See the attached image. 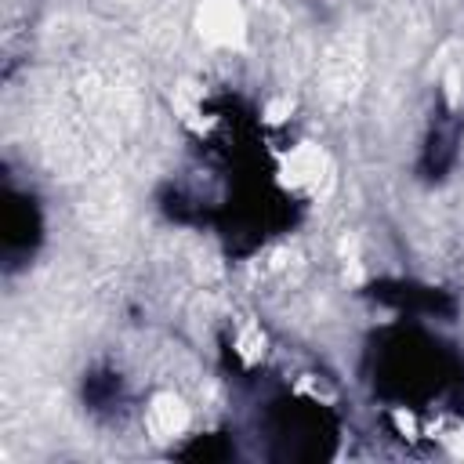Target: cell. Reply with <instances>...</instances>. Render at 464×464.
<instances>
[{"mask_svg":"<svg viewBox=\"0 0 464 464\" xmlns=\"http://www.w3.org/2000/svg\"><path fill=\"white\" fill-rule=\"evenodd\" d=\"M243 29H246V18L236 0H207L199 7V33L210 44H239Z\"/></svg>","mask_w":464,"mask_h":464,"instance_id":"cell-1","label":"cell"},{"mask_svg":"<svg viewBox=\"0 0 464 464\" xmlns=\"http://www.w3.org/2000/svg\"><path fill=\"white\" fill-rule=\"evenodd\" d=\"M188 424V410L181 406V399L174 395H156L149 406V428L152 435H178Z\"/></svg>","mask_w":464,"mask_h":464,"instance_id":"cell-2","label":"cell"}]
</instances>
